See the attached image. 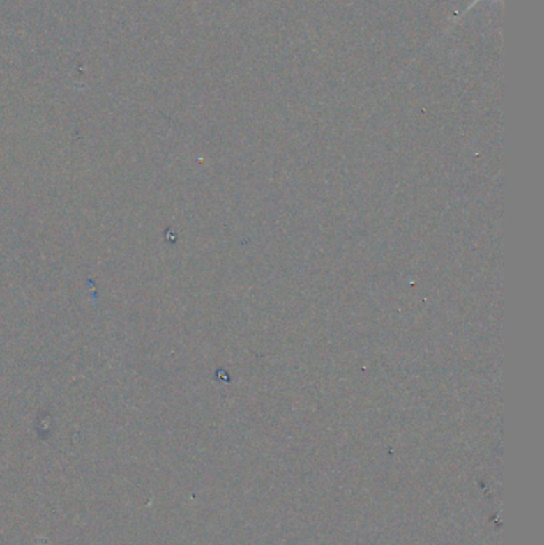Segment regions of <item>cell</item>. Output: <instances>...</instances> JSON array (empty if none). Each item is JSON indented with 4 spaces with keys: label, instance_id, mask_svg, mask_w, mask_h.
I'll return each instance as SVG.
<instances>
[{
    "label": "cell",
    "instance_id": "obj_1",
    "mask_svg": "<svg viewBox=\"0 0 544 545\" xmlns=\"http://www.w3.org/2000/svg\"><path fill=\"white\" fill-rule=\"evenodd\" d=\"M476 2H479V0H474V2H473V5H474ZM473 5H471V7H473Z\"/></svg>",
    "mask_w": 544,
    "mask_h": 545
}]
</instances>
